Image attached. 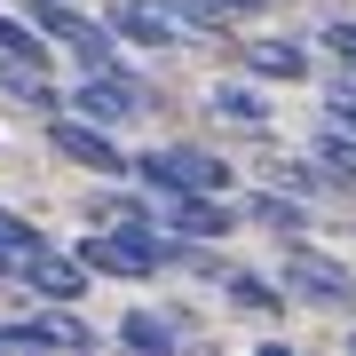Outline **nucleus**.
<instances>
[{
	"instance_id": "obj_1",
	"label": "nucleus",
	"mask_w": 356,
	"mask_h": 356,
	"mask_svg": "<svg viewBox=\"0 0 356 356\" xmlns=\"http://www.w3.org/2000/svg\"><path fill=\"white\" fill-rule=\"evenodd\" d=\"M143 182H151V191H222L229 182V166L222 159H206V151H151L143 159Z\"/></svg>"
},
{
	"instance_id": "obj_2",
	"label": "nucleus",
	"mask_w": 356,
	"mask_h": 356,
	"mask_svg": "<svg viewBox=\"0 0 356 356\" xmlns=\"http://www.w3.org/2000/svg\"><path fill=\"white\" fill-rule=\"evenodd\" d=\"M79 261H95V269H127V277H143V269H159V261H175V245H159L151 229H119V238H88V254Z\"/></svg>"
},
{
	"instance_id": "obj_3",
	"label": "nucleus",
	"mask_w": 356,
	"mask_h": 356,
	"mask_svg": "<svg viewBox=\"0 0 356 356\" xmlns=\"http://www.w3.org/2000/svg\"><path fill=\"white\" fill-rule=\"evenodd\" d=\"M72 103H79V119H95V127H119V119L143 111V88L135 79H111V72H88Z\"/></svg>"
},
{
	"instance_id": "obj_4",
	"label": "nucleus",
	"mask_w": 356,
	"mask_h": 356,
	"mask_svg": "<svg viewBox=\"0 0 356 356\" xmlns=\"http://www.w3.org/2000/svg\"><path fill=\"white\" fill-rule=\"evenodd\" d=\"M285 285L309 293V301H356V277H348L341 261L309 254V245H293V254H285Z\"/></svg>"
},
{
	"instance_id": "obj_5",
	"label": "nucleus",
	"mask_w": 356,
	"mask_h": 356,
	"mask_svg": "<svg viewBox=\"0 0 356 356\" xmlns=\"http://www.w3.org/2000/svg\"><path fill=\"white\" fill-rule=\"evenodd\" d=\"M56 151H64L72 166H88V175H119V166H127L95 119H56Z\"/></svg>"
},
{
	"instance_id": "obj_6",
	"label": "nucleus",
	"mask_w": 356,
	"mask_h": 356,
	"mask_svg": "<svg viewBox=\"0 0 356 356\" xmlns=\"http://www.w3.org/2000/svg\"><path fill=\"white\" fill-rule=\"evenodd\" d=\"M95 332L79 317H24V325H0V348H88Z\"/></svg>"
},
{
	"instance_id": "obj_7",
	"label": "nucleus",
	"mask_w": 356,
	"mask_h": 356,
	"mask_svg": "<svg viewBox=\"0 0 356 356\" xmlns=\"http://www.w3.org/2000/svg\"><path fill=\"white\" fill-rule=\"evenodd\" d=\"M8 261H16V277L40 285L48 301H79V269H72V261H56L48 245H24V254H8Z\"/></svg>"
},
{
	"instance_id": "obj_8",
	"label": "nucleus",
	"mask_w": 356,
	"mask_h": 356,
	"mask_svg": "<svg viewBox=\"0 0 356 356\" xmlns=\"http://www.w3.org/2000/svg\"><path fill=\"white\" fill-rule=\"evenodd\" d=\"M111 24L127 32V40H143V48H166V40H175V16H166L159 0H119Z\"/></svg>"
},
{
	"instance_id": "obj_9",
	"label": "nucleus",
	"mask_w": 356,
	"mask_h": 356,
	"mask_svg": "<svg viewBox=\"0 0 356 356\" xmlns=\"http://www.w3.org/2000/svg\"><path fill=\"white\" fill-rule=\"evenodd\" d=\"M175 222L191 229V238H222V229H229V214H222L206 191H175Z\"/></svg>"
},
{
	"instance_id": "obj_10",
	"label": "nucleus",
	"mask_w": 356,
	"mask_h": 356,
	"mask_svg": "<svg viewBox=\"0 0 356 356\" xmlns=\"http://www.w3.org/2000/svg\"><path fill=\"white\" fill-rule=\"evenodd\" d=\"M0 88H8L16 103H32V111H56V88H48V72H40V64H8V72H0Z\"/></svg>"
},
{
	"instance_id": "obj_11",
	"label": "nucleus",
	"mask_w": 356,
	"mask_h": 356,
	"mask_svg": "<svg viewBox=\"0 0 356 356\" xmlns=\"http://www.w3.org/2000/svg\"><path fill=\"white\" fill-rule=\"evenodd\" d=\"M254 72H269V79H301V72H309V48H293V40H261V48H254Z\"/></svg>"
},
{
	"instance_id": "obj_12",
	"label": "nucleus",
	"mask_w": 356,
	"mask_h": 356,
	"mask_svg": "<svg viewBox=\"0 0 356 356\" xmlns=\"http://www.w3.org/2000/svg\"><path fill=\"white\" fill-rule=\"evenodd\" d=\"M175 24H191V32H229V8L222 0H159Z\"/></svg>"
},
{
	"instance_id": "obj_13",
	"label": "nucleus",
	"mask_w": 356,
	"mask_h": 356,
	"mask_svg": "<svg viewBox=\"0 0 356 356\" xmlns=\"http://www.w3.org/2000/svg\"><path fill=\"white\" fill-rule=\"evenodd\" d=\"M119 341H127V348H175V325H166V317H151V309H135V317L127 325H119Z\"/></svg>"
},
{
	"instance_id": "obj_14",
	"label": "nucleus",
	"mask_w": 356,
	"mask_h": 356,
	"mask_svg": "<svg viewBox=\"0 0 356 356\" xmlns=\"http://www.w3.org/2000/svg\"><path fill=\"white\" fill-rule=\"evenodd\" d=\"M214 111H222V119H238V127H261L269 103H261L254 88H214Z\"/></svg>"
},
{
	"instance_id": "obj_15",
	"label": "nucleus",
	"mask_w": 356,
	"mask_h": 356,
	"mask_svg": "<svg viewBox=\"0 0 356 356\" xmlns=\"http://www.w3.org/2000/svg\"><path fill=\"white\" fill-rule=\"evenodd\" d=\"M317 159H325L341 182H356V143H348V135H325V143H317Z\"/></svg>"
},
{
	"instance_id": "obj_16",
	"label": "nucleus",
	"mask_w": 356,
	"mask_h": 356,
	"mask_svg": "<svg viewBox=\"0 0 356 356\" xmlns=\"http://www.w3.org/2000/svg\"><path fill=\"white\" fill-rule=\"evenodd\" d=\"M0 48H8V64H40V40H32V24H0Z\"/></svg>"
},
{
	"instance_id": "obj_17",
	"label": "nucleus",
	"mask_w": 356,
	"mask_h": 356,
	"mask_svg": "<svg viewBox=\"0 0 356 356\" xmlns=\"http://www.w3.org/2000/svg\"><path fill=\"white\" fill-rule=\"evenodd\" d=\"M254 214H261V222H269V229H277V238H285V229H301V206H285V198H277V191H269V198H261V206H254Z\"/></svg>"
},
{
	"instance_id": "obj_18",
	"label": "nucleus",
	"mask_w": 356,
	"mask_h": 356,
	"mask_svg": "<svg viewBox=\"0 0 356 356\" xmlns=\"http://www.w3.org/2000/svg\"><path fill=\"white\" fill-rule=\"evenodd\" d=\"M24 245H40V229L16 222V214H0V254H24Z\"/></svg>"
},
{
	"instance_id": "obj_19",
	"label": "nucleus",
	"mask_w": 356,
	"mask_h": 356,
	"mask_svg": "<svg viewBox=\"0 0 356 356\" xmlns=\"http://www.w3.org/2000/svg\"><path fill=\"white\" fill-rule=\"evenodd\" d=\"M229 293H238V301H245V309H277V293H269L261 277H229Z\"/></svg>"
},
{
	"instance_id": "obj_20",
	"label": "nucleus",
	"mask_w": 356,
	"mask_h": 356,
	"mask_svg": "<svg viewBox=\"0 0 356 356\" xmlns=\"http://www.w3.org/2000/svg\"><path fill=\"white\" fill-rule=\"evenodd\" d=\"M325 48L341 56V64H356V24H325Z\"/></svg>"
},
{
	"instance_id": "obj_21",
	"label": "nucleus",
	"mask_w": 356,
	"mask_h": 356,
	"mask_svg": "<svg viewBox=\"0 0 356 356\" xmlns=\"http://www.w3.org/2000/svg\"><path fill=\"white\" fill-rule=\"evenodd\" d=\"M332 119H341V127H356V88H341V95H332Z\"/></svg>"
},
{
	"instance_id": "obj_22",
	"label": "nucleus",
	"mask_w": 356,
	"mask_h": 356,
	"mask_svg": "<svg viewBox=\"0 0 356 356\" xmlns=\"http://www.w3.org/2000/svg\"><path fill=\"white\" fill-rule=\"evenodd\" d=\"M222 8H229V16H238V8H269V0H222Z\"/></svg>"
}]
</instances>
